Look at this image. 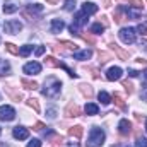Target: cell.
Instances as JSON below:
<instances>
[{"label": "cell", "instance_id": "obj_38", "mask_svg": "<svg viewBox=\"0 0 147 147\" xmlns=\"http://www.w3.org/2000/svg\"><path fill=\"white\" fill-rule=\"evenodd\" d=\"M74 7H75V0H65V5H63L65 10H74Z\"/></svg>", "mask_w": 147, "mask_h": 147}, {"label": "cell", "instance_id": "obj_10", "mask_svg": "<svg viewBox=\"0 0 147 147\" xmlns=\"http://www.w3.org/2000/svg\"><path fill=\"white\" fill-rule=\"evenodd\" d=\"M110 46L115 50V53H116V55H118L121 60H127V62H128V58H130V53H128V51H125L123 48H120L116 43H110Z\"/></svg>", "mask_w": 147, "mask_h": 147}, {"label": "cell", "instance_id": "obj_18", "mask_svg": "<svg viewBox=\"0 0 147 147\" xmlns=\"http://www.w3.org/2000/svg\"><path fill=\"white\" fill-rule=\"evenodd\" d=\"M82 134H84V128H82L80 125H75V127H72V128H69V135H70V137L80 139V137H82Z\"/></svg>", "mask_w": 147, "mask_h": 147}, {"label": "cell", "instance_id": "obj_28", "mask_svg": "<svg viewBox=\"0 0 147 147\" xmlns=\"http://www.w3.org/2000/svg\"><path fill=\"white\" fill-rule=\"evenodd\" d=\"M60 46H63V48L69 50V51H75V50H77V45H75V43H70V41H60Z\"/></svg>", "mask_w": 147, "mask_h": 147}, {"label": "cell", "instance_id": "obj_1", "mask_svg": "<svg viewBox=\"0 0 147 147\" xmlns=\"http://www.w3.org/2000/svg\"><path fill=\"white\" fill-rule=\"evenodd\" d=\"M60 87H62V82L57 79V77H48L45 80V87L41 89L43 96L46 98H55L58 92H60Z\"/></svg>", "mask_w": 147, "mask_h": 147}, {"label": "cell", "instance_id": "obj_47", "mask_svg": "<svg viewBox=\"0 0 147 147\" xmlns=\"http://www.w3.org/2000/svg\"><path fill=\"white\" fill-rule=\"evenodd\" d=\"M140 48L147 53V39H142V41H140Z\"/></svg>", "mask_w": 147, "mask_h": 147}, {"label": "cell", "instance_id": "obj_15", "mask_svg": "<svg viewBox=\"0 0 147 147\" xmlns=\"http://www.w3.org/2000/svg\"><path fill=\"white\" fill-rule=\"evenodd\" d=\"M79 91H80L87 99H91V98L94 96V91H92V87H91L89 84H80V86H79Z\"/></svg>", "mask_w": 147, "mask_h": 147}, {"label": "cell", "instance_id": "obj_50", "mask_svg": "<svg viewBox=\"0 0 147 147\" xmlns=\"http://www.w3.org/2000/svg\"><path fill=\"white\" fill-rule=\"evenodd\" d=\"M101 19H103V26H105V28H106V26H108V24H110V22H108V17H106V16H103V17H101Z\"/></svg>", "mask_w": 147, "mask_h": 147}, {"label": "cell", "instance_id": "obj_27", "mask_svg": "<svg viewBox=\"0 0 147 147\" xmlns=\"http://www.w3.org/2000/svg\"><path fill=\"white\" fill-rule=\"evenodd\" d=\"M99 101H101V105H110V101H111L110 94L106 91H101L99 92Z\"/></svg>", "mask_w": 147, "mask_h": 147}, {"label": "cell", "instance_id": "obj_13", "mask_svg": "<svg viewBox=\"0 0 147 147\" xmlns=\"http://www.w3.org/2000/svg\"><path fill=\"white\" fill-rule=\"evenodd\" d=\"M82 12H84L86 16L94 14V12H98V5H94L92 2H84V3H82Z\"/></svg>", "mask_w": 147, "mask_h": 147}, {"label": "cell", "instance_id": "obj_41", "mask_svg": "<svg viewBox=\"0 0 147 147\" xmlns=\"http://www.w3.org/2000/svg\"><path fill=\"white\" fill-rule=\"evenodd\" d=\"M70 33H72V34H77V36H80L82 31H80V28H77L75 24H72V26H70Z\"/></svg>", "mask_w": 147, "mask_h": 147}, {"label": "cell", "instance_id": "obj_30", "mask_svg": "<svg viewBox=\"0 0 147 147\" xmlns=\"http://www.w3.org/2000/svg\"><path fill=\"white\" fill-rule=\"evenodd\" d=\"M28 106L33 108L36 113L39 111V103H38V99H34V98H29V99H28Z\"/></svg>", "mask_w": 147, "mask_h": 147}, {"label": "cell", "instance_id": "obj_14", "mask_svg": "<svg viewBox=\"0 0 147 147\" xmlns=\"http://www.w3.org/2000/svg\"><path fill=\"white\" fill-rule=\"evenodd\" d=\"M92 57V51L91 50H82V51H75L74 53V58L75 60H89Z\"/></svg>", "mask_w": 147, "mask_h": 147}, {"label": "cell", "instance_id": "obj_51", "mask_svg": "<svg viewBox=\"0 0 147 147\" xmlns=\"http://www.w3.org/2000/svg\"><path fill=\"white\" fill-rule=\"evenodd\" d=\"M46 2H48V3H57L58 0H46Z\"/></svg>", "mask_w": 147, "mask_h": 147}, {"label": "cell", "instance_id": "obj_2", "mask_svg": "<svg viewBox=\"0 0 147 147\" xmlns=\"http://www.w3.org/2000/svg\"><path fill=\"white\" fill-rule=\"evenodd\" d=\"M105 139H106L105 132H103L101 128L94 127V128L91 130V134H89V139H87V147H101V146H103V142H105Z\"/></svg>", "mask_w": 147, "mask_h": 147}, {"label": "cell", "instance_id": "obj_35", "mask_svg": "<svg viewBox=\"0 0 147 147\" xmlns=\"http://www.w3.org/2000/svg\"><path fill=\"white\" fill-rule=\"evenodd\" d=\"M98 57H99V62H101V63H106L108 60H111V55L110 53H106V51H99Z\"/></svg>", "mask_w": 147, "mask_h": 147}, {"label": "cell", "instance_id": "obj_22", "mask_svg": "<svg viewBox=\"0 0 147 147\" xmlns=\"http://www.w3.org/2000/svg\"><path fill=\"white\" fill-rule=\"evenodd\" d=\"M26 10L31 12V14H41L43 12V5L41 3H33V5H28Z\"/></svg>", "mask_w": 147, "mask_h": 147}, {"label": "cell", "instance_id": "obj_3", "mask_svg": "<svg viewBox=\"0 0 147 147\" xmlns=\"http://www.w3.org/2000/svg\"><path fill=\"white\" fill-rule=\"evenodd\" d=\"M120 39L123 41V43H127V45H130V43H135V29H132V28H123L120 33Z\"/></svg>", "mask_w": 147, "mask_h": 147}, {"label": "cell", "instance_id": "obj_54", "mask_svg": "<svg viewBox=\"0 0 147 147\" xmlns=\"http://www.w3.org/2000/svg\"><path fill=\"white\" fill-rule=\"evenodd\" d=\"M0 132H2V130H0Z\"/></svg>", "mask_w": 147, "mask_h": 147}, {"label": "cell", "instance_id": "obj_40", "mask_svg": "<svg viewBox=\"0 0 147 147\" xmlns=\"http://www.w3.org/2000/svg\"><path fill=\"white\" fill-rule=\"evenodd\" d=\"M137 147H147V139L139 137V139H137Z\"/></svg>", "mask_w": 147, "mask_h": 147}, {"label": "cell", "instance_id": "obj_42", "mask_svg": "<svg viewBox=\"0 0 147 147\" xmlns=\"http://www.w3.org/2000/svg\"><path fill=\"white\" fill-rule=\"evenodd\" d=\"M43 128H45V123H41V121H36L34 127H33V130H36V132H41Z\"/></svg>", "mask_w": 147, "mask_h": 147}, {"label": "cell", "instance_id": "obj_23", "mask_svg": "<svg viewBox=\"0 0 147 147\" xmlns=\"http://www.w3.org/2000/svg\"><path fill=\"white\" fill-rule=\"evenodd\" d=\"M113 101L116 103V106H118L120 110L127 111V105H125V101H123V98H121L120 94H115V96H113Z\"/></svg>", "mask_w": 147, "mask_h": 147}, {"label": "cell", "instance_id": "obj_17", "mask_svg": "<svg viewBox=\"0 0 147 147\" xmlns=\"http://www.w3.org/2000/svg\"><path fill=\"white\" fill-rule=\"evenodd\" d=\"M5 91L9 92V96H10V98H12L14 101H17V103H19V101L22 99V94H21L19 91H16L14 87H10V86H7V87H5Z\"/></svg>", "mask_w": 147, "mask_h": 147}, {"label": "cell", "instance_id": "obj_33", "mask_svg": "<svg viewBox=\"0 0 147 147\" xmlns=\"http://www.w3.org/2000/svg\"><path fill=\"white\" fill-rule=\"evenodd\" d=\"M31 50H33V46H31V45H24V46L19 50V55H21V57H28V55L31 53Z\"/></svg>", "mask_w": 147, "mask_h": 147}, {"label": "cell", "instance_id": "obj_12", "mask_svg": "<svg viewBox=\"0 0 147 147\" xmlns=\"http://www.w3.org/2000/svg\"><path fill=\"white\" fill-rule=\"evenodd\" d=\"M65 115H67V116H79V115H80V108H79L75 103H69L67 108H65Z\"/></svg>", "mask_w": 147, "mask_h": 147}, {"label": "cell", "instance_id": "obj_48", "mask_svg": "<svg viewBox=\"0 0 147 147\" xmlns=\"http://www.w3.org/2000/svg\"><path fill=\"white\" fill-rule=\"evenodd\" d=\"M89 72L92 74V77H96V79L99 77V70H96V69H89Z\"/></svg>", "mask_w": 147, "mask_h": 147}, {"label": "cell", "instance_id": "obj_21", "mask_svg": "<svg viewBox=\"0 0 147 147\" xmlns=\"http://www.w3.org/2000/svg\"><path fill=\"white\" fill-rule=\"evenodd\" d=\"M21 84H22V87L24 89H38V82H34V80H29V79H22L21 80Z\"/></svg>", "mask_w": 147, "mask_h": 147}, {"label": "cell", "instance_id": "obj_37", "mask_svg": "<svg viewBox=\"0 0 147 147\" xmlns=\"http://www.w3.org/2000/svg\"><path fill=\"white\" fill-rule=\"evenodd\" d=\"M123 87H125L127 92H130V94L134 92V84H132L130 80H123Z\"/></svg>", "mask_w": 147, "mask_h": 147}, {"label": "cell", "instance_id": "obj_55", "mask_svg": "<svg viewBox=\"0 0 147 147\" xmlns=\"http://www.w3.org/2000/svg\"><path fill=\"white\" fill-rule=\"evenodd\" d=\"M146 2H147V0H146Z\"/></svg>", "mask_w": 147, "mask_h": 147}, {"label": "cell", "instance_id": "obj_32", "mask_svg": "<svg viewBox=\"0 0 147 147\" xmlns=\"http://www.w3.org/2000/svg\"><path fill=\"white\" fill-rule=\"evenodd\" d=\"M5 48H7L9 53H12V55H19V48H17L16 45H12V43H5Z\"/></svg>", "mask_w": 147, "mask_h": 147}, {"label": "cell", "instance_id": "obj_46", "mask_svg": "<svg viewBox=\"0 0 147 147\" xmlns=\"http://www.w3.org/2000/svg\"><path fill=\"white\" fill-rule=\"evenodd\" d=\"M34 53H36V57H41L45 53V46H38L36 50H34Z\"/></svg>", "mask_w": 147, "mask_h": 147}, {"label": "cell", "instance_id": "obj_24", "mask_svg": "<svg viewBox=\"0 0 147 147\" xmlns=\"http://www.w3.org/2000/svg\"><path fill=\"white\" fill-rule=\"evenodd\" d=\"M98 111H99L98 105H94V103H87L86 105V115H98Z\"/></svg>", "mask_w": 147, "mask_h": 147}, {"label": "cell", "instance_id": "obj_34", "mask_svg": "<svg viewBox=\"0 0 147 147\" xmlns=\"http://www.w3.org/2000/svg\"><path fill=\"white\" fill-rule=\"evenodd\" d=\"M80 38H82L86 43H89V45H94V43H96V38L91 36L89 33H87V34H86V33H80Z\"/></svg>", "mask_w": 147, "mask_h": 147}, {"label": "cell", "instance_id": "obj_20", "mask_svg": "<svg viewBox=\"0 0 147 147\" xmlns=\"http://www.w3.org/2000/svg\"><path fill=\"white\" fill-rule=\"evenodd\" d=\"M123 10H125L123 7H118V9L115 10V22H116V24H121V22L125 21V16H123Z\"/></svg>", "mask_w": 147, "mask_h": 147}, {"label": "cell", "instance_id": "obj_26", "mask_svg": "<svg viewBox=\"0 0 147 147\" xmlns=\"http://www.w3.org/2000/svg\"><path fill=\"white\" fill-rule=\"evenodd\" d=\"M10 70V65H9V62H5V60H2L0 58V75H5V74H9Z\"/></svg>", "mask_w": 147, "mask_h": 147}, {"label": "cell", "instance_id": "obj_44", "mask_svg": "<svg viewBox=\"0 0 147 147\" xmlns=\"http://www.w3.org/2000/svg\"><path fill=\"white\" fill-rule=\"evenodd\" d=\"M140 98H142L144 101H147V84H146V86H142V92H140Z\"/></svg>", "mask_w": 147, "mask_h": 147}, {"label": "cell", "instance_id": "obj_4", "mask_svg": "<svg viewBox=\"0 0 147 147\" xmlns=\"http://www.w3.org/2000/svg\"><path fill=\"white\" fill-rule=\"evenodd\" d=\"M16 118V110L12 106H0V120L2 121H10Z\"/></svg>", "mask_w": 147, "mask_h": 147}, {"label": "cell", "instance_id": "obj_11", "mask_svg": "<svg viewBox=\"0 0 147 147\" xmlns=\"http://www.w3.org/2000/svg\"><path fill=\"white\" fill-rule=\"evenodd\" d=\"M24 72H26V74H39V72H41V65H39L38 62L26 63V65H24Z\"/></svg>", "mask_w": 147, "mask_h": 147}, {"label": "cell", "instance_id": "obj_45", "mask_svg": "<svg viewBox=\"0 0 147 147\" xmlns=\"http://www.w3.org/2000/svg\"><path fill=\"white\" fill-rule=\"evenodd\" d=\"M46 115H48V118H51V120H53V118L57 116V111L53 110V108H50V110L46 111Z\"/></svg>", "mask_w": 147, "mask_h": 147}, {"label": "cell", "instance_id": "obj_52", "mask_svg": "<svg viewBox=\"0 0 147 147\" xmlns=\"http://www.w3.org/2000/svg\"><path fill=\"white\" fill-rule=\"evenodd\" d=\"M144 77H146V79H147V70H146V72H144Z\"/></svg>", "mask_w": 147, "mask_h": 147}, {"label": "cell", "instance_id": "obj_39", "mask_svg": "<svg viewBox=\"0 0 147 147\" xmlns=\"http://www.w3.org/2000/svg\"><path fill=\"white\" fill-rule=\"evenodd\" d=\"M137 31H139V34L146 36V34H147V24H140V26L137 28Z\"/></svg>", "mask_w": 147, "mask_h": 147}, {"label": "cell", "instance_id": "obj_31", "mask_svg": "<svg viewBox=\"0 0 147 147\" xmlns=\"http://www.w3.org/2000/svg\"><path fill=\"white\" fill-rule=\"evenodd\" d=\"M91 31H92V33H96V34H99V33H103V31H105V26H103L101 22H96V24H92V26H91Z\"/></svg>", "mask_w": 147, "mask_h": 147}, {"label": "cell", "instance_id": "obj_16", "mask_svg": "<svg viewBox=\"0 0 147 147\" xmlns=\"http://www.w3.org/2000/svg\"><path fill=\"white\" fill-rule=\"evenodd\" d=\"M63 28H65V24H63L62 19H53L51 21V33H60Z\"/></svg>", "mask_w": 147, "mask_h": 147}, {"label": "cell", "instance_id": "obj_49", "mask_svg": "<svg viewBox=\"0 0 147 147\" xmlns=\"http://www.w3.org/2000/svg\"><path fill=\"white\" fill-rule=\"evenodd\" d=\"M128 75L130 77H139V72L137 70H128Z\"/></svg>", "mask_w": 147, "mask_h": 147}, {"label": "cell", "instance_id": "obj_29", "mask_svg": "<svg viewBox=\"0 0 147 147\" xmlns=\"http://www.w3.org/2000/svg\"><path fill=\"white\" fill-rule=\"evenodd\" d=\"M127 16H128V17H132V19H140V17H142V12H140V10L128 9V10H127Z\"/></svg>", "mask_w": 147, "mask_h": 147}, {"label": "cell", "instance_id": "obj_43", "mask_svg": "<svg viewBox=\"0 0 147 147\" xmlns=\"http://www.w3.org/2000/svg\"><path fill=\"white\" fill-rule=\"evenodd\" d=\"M28 147H41V142H39L38 139H33V140L28 144Z\"/></svg>", "mask_w": 147, "mask_h": 147}, {"label": "cell", "instance_id": "obj_36", "mask_svg": "<svg viewBox=\"0 0 147 147\" xmlns=\"http://www.w3.org/2000/svg\"><path fill=\"white\" fill-rule=\"evenodd\" d=\"M128 3H130L134 9H139V10L144 9V2H142V0H128Z\"/></svg>", "mask_w": 147, "mask_h": 147}, {"label": "cell", "instance_id": "obj_19", "mask_svg": "<svg viewBox=\"0 0 147 147\" xmlns=\"http://www.w3.org/2000/svg\"><path fill=\"white\" fill-rule=\"evenodd\" d=\"M74 24H75L77 28H80V26L87 24V16H86L84 12H79V14L75 16V21H74Z\"/></svg>", "mask_w": 147, "mask_h": 147}, {"label": "cell", "instance_id": "obj_5", "mask_svg": "<svg viewBox=\"0 0 147 147\" xmlns=\"http://www.w3.org/2000/svg\"><path fill=\"white\" fill-rule=\"evenodd\" d=\"M21 29H22V24L19 21H7L3 24V31L9 33V34H17Z\"/></svg>", "mask_w": 147, "mask_h": 147}, {"label": "cell", "instance_id": "obj_25", "mask_svg": "<svg viewBox=\"0 0 147 147\" xmlns=\"http://www.w3.org/2000/svg\"><path fill=\"white\" fill-rule=\"evenodd\" d=\"M45 63H46L48 67H53V69H55V67H60V62H58L55 57H46V58H45Z\"/></svg>", "mask_w": 147, "mask_h": 147}, {"label": "cell", "instance_id": "obj_8", "mask_svg": "<svg viewBox=\"0 0 147 147\" xmlns=\"http://www.w3.org/2000/svg\"><path fill=\"white\" fill-rule=\"evenodd\" d=\"M17 9H19V2L17 0H5V5H3V12L5 14H14Z\"/></svg>", "mask_w": 147, "mask_h": 147}, {"label": "cell", "instance_id": "obj_6", "mask_svg": "<svg viewBox=\"0 0 147 147\" xmlns=\"http://www.w3.org/2000/svg\"><path fill=\"white\" fill-rule=\"evenodd\" d=\"M121 74H123V70L120 69V67H111L110 70H108V74H106V79L108 80H118V79H121Z\"/></svg>", "mask_w": 147, "mask_h": 147}, {"label": "cell", "instance_id": "obj_9", "mask_svg": "<svg viewBox=\"0 0 147 147\" xmlns=\"http://www.w3.org/2000/svg\"><path fill=\"white\" fill-rule=\"evenodd\" d=\"M12 134H14V137L19 139V140H26V139L29 137V132H28V128H24V127H16Z\"/></svg>", "mask_w": 147, "mask_h": 147}, {"label": "cell", "instance_id": "obj_53", "mask_svg": "<svg viewBox=\"0 0 147 147\" xmlns=\"http://www.w3.org/2000/svg\"><path fill=\"white\" fill-rule=\"evenodd\" d=\"M146 130H147V120H146Z\"/></svg>", "mask_w": 147, "mask_h": 147}, {"label": "cell", "instance_id": "obj_7", "mask_svg": "<svg viewBox=\"0 0 147 147\" xmlns=\"http://www.w3.org/2000/svg\"><path fill=\"white\" fill-rule=\"evenodd\" d=\"M118 132H120L121 135H128V134L132 132V123H130L128 120H120V123H118Z\"/></svg>", "mask_w": 147, "mask_h": 147}]
</instances>
